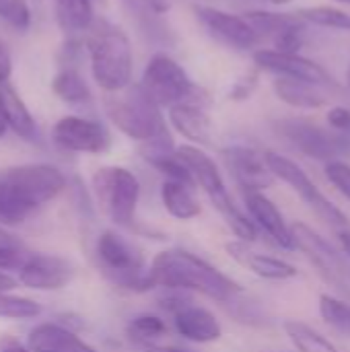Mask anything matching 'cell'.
<instances>
[{"label":"cell","instance_id":"obj_11","mask_svg":"<svg viewBox=\"0 0 350 352\" xmlns=\"http://www.w3.org/2000/svg\"><path fill=\"white\" fill-rule=\"evenodd\" d=\"M52 140L70 153L83 155H103L111 146L109 130L89 118L80 116H64L52 128Z\"/></svg>","mask_w":350,"mask_h":352},{"label":"cell","instance_id":"obj_18","mask_svg":"<svg viewBox=\"0 0 350 352\" xmlns=\"http://www.w3.org/2000/svg\"><path fill=\"white\" fill-rule=\"evenodd\" d=\"M173 324L182 338L196 344L217 342L223 336V328L219 320L206 307H198L192 303L173 314Z\"/></svg>","mask_w":350,"mask_h":352},{"label":"cell","instance_id":"obj_27","mask_svg":"<svg viewBox=\"0 0 350 352\" xmlns=\"http://www.w3.org/2000/svg\"><path fill=\"white\" fill-rule=\"evenodd\" d=\"M56 19L66 35L87 33L95 21L93 0H54Z\"/></svg>","mask_w":350,"mask_h":352},{"label":"cell","instance_id":"obj_19","mask_svg":"<svg viewBox=\"0 0 350 352\" xmlns=\"http://www.w3.org/2000/svg\"><path fill=\"white\" fill-rule=\"evenodd\" d=\"M245 206L248 212L252 214L254 223H258L281 248L285 250H293V237H291V229L285 221V217L281 214V210L276 208V204L266 198L262 192H245Z\"/></svg>","mask_w":350,"mask_h":352},{"label":"cell","instance_id":"obj_23","mask_svg":"<svg viewBox=\"0 0 350 352\" xmlns=\"http://www.w3.org/2000/svg\"><path fill=\"white\" fill-rule=\"evenodd\" d=\"M0 109L6 120V126L19 138L29 140V142L37 140V136H39L37 124H35L29 107L25 105V101L19 97V93L8 82H0Z\"/></svg>","mask_w":350,"mask_h":352},{"label":"cell","instance_id":"obj_28","mask_svg":"<svg viewBox=\"0 0 350 352\" xmlns=\"http://www.w3.org/2000/svg\"><path fill=\"white\" fill-rule=\"evenodd\" d=\"M54 95L68 105H85L91 101V89L87 80L74 68H62L52 80Z\"/></svg>","mask_w":350,"mask_h":352},{"label":"cell","instance_id":"obj_26","mask_svg":"<svg viewBox=\"0 0 350 352\" xmlns=\"http://www.w3.org/2000/svg\"><path fill=\"white\" fill-rule=\"evenodd\" d=\"M124 8L132 14L136 25L151 39H167L169 29L165 27L161 14L167 10V2L163 0H122Z\"/></svg>","mask_w":350,"mask_h":352},{"label":"cell","instance_id":"obj_16","mask_svg":"<svg viewBox=\"0 0 350 352\" xmlns=\"http://www.w3.org/2000/svg\"><path fill=\"white\" fill-rule=\"evenodd\" d=\"M227 169L243 192H262L274 184V175L266 167L264 155L250 146H229L223 153Z\"/></svg>","mask_w":350,"mask_h":352},{"label":"cell","instance_id":"obj_32","mask_svg":"<svg viewBox=\"0 0 350 352\" xmlns=\"http://www.w3.org/2000/svg\"><path fill=\"white\" fill-rule=\"evenodd\" d=\"M295 14L301 16L307 25L350 31V14L347 10H340L334 6H309V8L297 10Z\"/></svg>","mask_w":350,"mask_h":352},{"label":"cell","instance_id":"obj_8","mask_svg":"<svg viewBox=\"0 0 350 352\" xmlns=\"http://www.w3.org/2000/svg\"><path fill=\"white\" fill-rule=\"evenodd\" d=\"M293 245L301 250L309 262L316 266L318 274L336 291H342L350 297V262L338 254L316 229L305 223H293L291 227Z\"/></svg>","mask_w":350,"mask_h":352},{"label":"cell","instance_id":"obj_45","mask_svg":"<svg viewBox=\"0 0 350 352\" xmlns=\"http://www.w3.org/2000/svg\"><path fill=\"white\" fill-rule=\"evenodd\" d=\"M8 243H17V239L4 227H0V245H8Z\"/></svg>","mask_w":350,"mask_h":352},{"label":"cell","instance_id":"obj_9","mask_svg":"<svg viewBox=\"0 0 350 352\" xmlns=\"http://www.w3.org/2000/svg\"><path fill=\"white\" fill-rule=\"evenodd\" d=\"M138 85L159 107H173L177 103H184L196 87L184 66L163 52L155 54L146 62L142 70V80Z\"/></svg>","mask_w":350,"mask_h":352},{"label":"cell","instance_id":"obj_49","mask_svg":"<svg viewBox=\"0 0 350 352\" xmlns=\"http://www.w3.org/2000/svg\"><path fill=\"white\" fill-rule=\"evenodd\" d=\"M349 85H350V68H349Z\"/></svg>","mask_w":350,"mask_h":352},{"label":"cell","instance_id":"obj_39","mask_svg":"<svg viewBox=\"0 0 350 352\" xmlns=\"http://www.w3.org/2000/svg\"><path fill=\"white\" fill-rule=\"evenodd\" d=\"M328 124L332 130H336L338 134H344V136H350V109L349 107H332L326 116Z\"/></svg>","mask_w":350,"mask_h":352},{"label":"cell","instance_id":"obj_24","mask_svg":"<svg viewBox=\"0 0 350 352\" xmlns=\"http://www.w3.org/2000/svg\"><path fill=\"white\" fill-rule=\"evenodd\" d=\"M161 200L165 210L177 221H190L202 212V206L194 194V186L182 182L165 179L161 186Z\"/></svg>","mask_w":350,"mask_h":352},{"label":"cell","instance_id":"obj_43","mask_svg":"<svg viewBox=\"0 0 350 352\" xmlns=\"http://www.w3.org/2000/svg\"><path fill=\"white\" fill-rule=\"evenodd\" d=\"M17 287H19L17 278H12V276L6 274V272H0V291H2V293H8V291H12V289H17Z\"/></svg>","mask_w":350,"mask_h":352},{"label":"cell","instance_id":"obj_35","mask_svg":"<svg viewBox=\"0 0 350 352\" xmlns=\"http://www.w3.org/2000/svg\"><path fill=\"white\" fill-rule=\"evenodd\" d=\"M0 19L17 31L31 27V8L27 0H0Z\"/></svg>","mask_w":350,"mask_h":352},{"label":"cell","instance_id":"obj_1","mask_svg":"<svg viewBox=\"0 0 350 352\" xmlns=\"http://www.w3.org/2000/svg\"><path fill=\"white\" fill-rule=\"evenodd\" d=\"M64 188V173L47 163H27L0 169V227L23 225Z\"/></svg>","mask_w":350,"mask_h":352},{"label":"cell","instance_id":"obj_21","mask_svg":"<svg viewBox=\"0 0 350 352\" xmlns=\"http://www.w3.org/2000/svg\"><path fill=\"white\" fill-rule=\"evenodd\" d=\"M27 349L31 352H99L60 324L35 326L29 332Z\"/></svg>","mask_w":350,"mask_h":352},{"label":"cell","instance_id":"obj_25","mask_svg":"<svg viewBox=\"0 0 350 352\" xmlns=\"http://www.w3.org/2000/svg\"><path fill=\"white\" fill-rule=\"evenodd\" d=\"M274 93L283 103H287L295 109H320L326 105V97H324V93L318 91L316 85L297 80V78L276 76Z\"/></svg>","mask_w":350,"mask_h":352},{"label":"cell","instance_id":"obj_14","mask_svg":"<svg viewBox=\"0 0 350 352\" xmlns=\"http://www.w3.org/2000/svg\"><path fill=\"white\" fill-rule=\"evenodd\" d=\"M194 10H196L200 25L217 41L233 50H254L260 43L258 33L243 19V14H233L227 10L212 8V6H196Z\"/></svg>","mask_w":350,"mask_h":352},{"label":"cell","instance_id":"obj_2","mask_svg":"<svg viewBox=\"0 0 350 352\" xmlns=\"http://www.w3.org/2000/svg\"><path fill=\"white\" fill-rule=\"evenodd\" d=\"M151 287L194 291L215 301L229 303L241 295V287L206 260L186 250H167L153 258L149 266Z\"/></svg>","mask_w":350,"mask_h":352},{"label":"cell","instance_id":"obj_10","mask_svg":"<svg viewBox=\"0 0 350 352\" xmlns=\"http://www.w3.org/2000/svg\"><path fill=\"white\" fill-rule=\"evenodd\" d=\"M276 130L283 138H287L295 148L303 155L318 159V161H334L338 155L347 153L350 148V136L332 134L322 126L301 120V118H287L276 122Z\"/></svg>","mask_w":350,"mask_h":352},{"label":"cell","instance_id":"obj_3","mask_svg":"<svg viewBox=\"0 0 350 352\" xmlns=\"http://www.w3.org/2000/svg\"><path fill=\"white\" fill-rule=\"evenodd\" d=\"M91 74L105 93H120L132 85L134 54L128 35L109 21H93L87 31Z\"/></svg>","mask_w":350,"mask_h":352},{"label":"cell","instance_id":"obj_37","mask_svg":"<svg viewBox=\"0 0 350 352\" xmlns=\"http://www.w3.org/2000/svg\"><path fill=\"white\" fill-rule=\"evenodd\" d=\"M27 252H23L17 243H8V245H0V272L4 270H17L25 264L27 260Z\"/></svg>","mask_w":350,"mask_h":352},{"label":"cell","instance_id":"obj_44","mask_svg":"<svg viewBox=\"0 0 350 352\" xmlns=\"http://www.w3.org/2000/svg\"><path fill=\"white\" fill-rule=\"evenodd\" d=\"M144 352H194L190 349H179V346H155V344H149L144 346Z\"/></svg>","mask_w":350,"mask_h":352},{"label":"cell","instance_id":"obj_15","mask_svg":"<svg viewBox=\"0 0 350 352\" xmlns=\"http://www.w3.org/2000/svg\"><path fill=\"white\" fill-rule=\"evenodd\" d=\"M72 278V266L68 260L50 254H29L25 264L19 268V278L27 289L33 291H58Z\"/></svg>","mask_w":350,"mask_h":352},{"label":"cell","instance_id":"obj_17","mask_svg":"<svg viewBox=\"0 0 350 352\" xmlns=\"http://www.w3.org/2000/svg\"><path fill=\"white\" fill-rule=\"evenodd\" d=\"M177 157L182 159V163L186 165V169L192 175L194 186H200L206 196L210 198V202H219L223 198L229 196L223 175L217 167V163L198 146L186 144V146H177Z\"/></svg>","mask_w":350,"mask_h":352},{"label":"cell","instance_id":"obj_38","mask_svg":"<svg viewBox=\"0 0 350 352\" xmlns=\"http://www.w3.org/2000/svg\"><path fill=\"white\" fill-rule=\"evenodd\" d=\"M258 72L256 70H252V72H245L241 78H237L235 80V85H233V89H231V99H235V101H245V99H250L252 95H254V91L258 89Z\"/></svg>","mask_w":350,"mask_h":352},{"label":"cell","instance_id":"obj_22","mask_svg":"<svg viewBox=\"0 0 350 352\" xmlns=\"http://www.w3.org/2000/svg\"><path fill=\"white\" fill-rule=\"evenodd\" d=\"M169 124L194 144L212 142V122L208 109L194 103H177L169 107Z\"/></svg>","mask_w":350,"mask_h":352},{"label":"cell","instance_id":"obj_12","mask_svg":"<svg viewBox=\"0 0 350 352\" xmlns=\"http://www.w3.org/2000/svg\"><path fill=\"white\" fill-rule=\"evenodd\" d=\"M243 19L258 33L260 41L270 39L274 50L299 54L307 37V23L297 14L287 12H266V10H250Z\"/></svg>","mask_w":350,"mask_h":352},{"label":"cell","instance_id":"obj_4","mask_svg":"<svg viewBox=\"0 0 350 352\" xmlns=\"http://www.w3.org/2000/svg\"><path fill=\"white\" fill-rule=\"evenodd\" d=\"M105 111L113 126L132 140L146 142L167 132L161 107L142 91L140 85H128L105 99Z\"/></svg>","mask_w":350,"mask_h":352},{"label":"cell","instance_id":"obj_5","mask_svg":"<svg viewBox=\"0 0 350 352\" xmlns=\"http://www.w3.org/2000/svg\"><path fill=\"white\" fill-rule=\"evenodd\" d=\"M95 254L101 272L116 285L128 291H149V268H144V258L138 248H134L126 237L116 231H103L97 239Z\"/></svg>","mask_w":350,"mask_h":352},{"label":"cell","instance_id":"obj_47","mask_svg":"<svg viewBox=\"0 0 350 352\" xmlns=\"http://www.w3.org/2000/svg\"><path fill=\"white\" fill-rule=\"evenodd\" d=\"M266 2H270V4H276V6H283V4H291L293 0H266Z\"/></svg>","mask_w":350,"mask_h":352},{"label":"cell","instance_id":"obj_41","mask_svg":"<svg viewBox=\"0 0 350 352\" xmlns=\"http://www.w3.org/2000/svg\"><path fill=\"white\" fill-rule=\"evenodd\" d=\"M0 352H31L27 349V344L19 342L17 338L8 336V334H0Z\"/></svg>","mask_w":350,"mask_h":352},{"label":"cell","instance_id":"obj_36","mask_svg":"<svg viewBox=\"0 0 350 352\" xmlns=\"http://www.w3.org/2000/svg\"><path fill=\"white\" fill-rule=\"evenodd\" d=\"M326 177L330 179V184L347 198L350 200V165L340 161V159H334V161H328L326 163Z\"/></svg>","mask_w":350,"mask_h":352},{"label":"cell","instance_id":"obj_46","mask_svg":"<svg viewBox=\"0 0 350 352\" xmlns=\"http://www.w3.org/2000/svg\"><path fill=\"white\" fill-rule=\"evenodd\" d=\"M6 130H8V126H6V120H4V116H2V109H0V138L6 134Z\"/></svg>","mask_w":350,"mask_h":352},{"label":"cell","instance_id":"obj_30","mask_svg":"<svg viewBox=\"0 0 350 352\" xmlns=\"http://www.w3.org/2000/svg\"><path fill=\"white\" fill-rule=\"evenodd\" d=\"M212 206L219 210V214L223 217V221L227 223V227L233 231V235L237 237V241H243V243H252V241H256V237H258L256 223H254V221H250V219H248V217L237 208V204L233 202V198H231V196H227V198H223V200L215 202Z\"/></svg>","mask_w":350,"mask_h":352},{"label":"cell","instance_id":"obj_42","mask_svg":"<svg viewBox=\"0 0 350 352\" xmlns=\"http://www.w3.org/2000/svg\"><path fill=\"white\" fill-rule=\"evenodd\" d=\"M336 237L340 241V250H342L344 258L350 262V229H338L336 231Z\"/></svg>","mask_w":350,"mask_h":352},{"label":"cell","instance_id":"obj_29","mask_svg":"<svg viewBox=\"0 0 350 352\" xmlns=\"http://www.w3.org/2000/svg\"><path fill=\"white\" fill-rule=\"evenodd\" d=\"M289 340L295 344V349L299 352H338V349L324 338L318 330H314L311 326L297 322V320H287L283 324Z\"/></svg>","mask_w":350,"mask_h":352},{"label":"cell","instance_id":"obj_7","mask_svg":"<svg viewBox=\"0 0 350 352\" xmlns=\"http://www.w3.org/2000/svg\"><path fill=\"white\" fill-rule=\"evenodd\" d=\"M264 161H266V167L270 169V173L274 177H278L281 182H285L287 186H291L299 194V198L324 223H328L334 231H338V229H350L349 217L318 190V186L311 182V177L295 161H291L289 157H285L281 153H274V151L264 153Z\"/></svg>","mask_w":350,"mask_h":352},{"label":"cell","instance_id":"obj_31","mask_svg":"<svg viewBox=\"0 0 350 352\" xmlns=\"http://www.w3.org/2000/svg\"><path fill=\"white\" fill-rule=\"evenodd\" d=\"M165 334H167V324L157 316H138L126 328V336L140 346H149L155 340L163 338Z\"/></svg>","mask_w":350,"mask_h":352},{"label":"cell","instance_id":"obj_13","mask_svg":"<svg viewBox=\"0 0 350 352\" xmlns=\"http://www.w3.org/2000/svg\"><path fill=\"white\" fill-rule=\"evenodd\" d=\"M254 62L260 70L272 72L276 76L305 80V82H311L316 87L334 85V78L328 74V70L324 66H320L316 60L305 58L301 54L281 52L274 47H262V50L254 52Z\"/></svg>","mask_w":350,"mask_h":352},{"label":"cell","instance_id":"obj_40","mask_svg":"<svg viewBox=\"0 0 350 352\" xmlns=\"http://www.w3.org/2000/svg\"><path fill=\"white\" fill-rule=\"evenodd\" d=\"M12 74V58L8 47L0 41V82H8Z\"/></svg>","mask_w":350,"mask_h":352},{"label":"cell","instance_id":"obj_48","mask_svg":"<svg viewBox=\"0 0 350 352\" xmlns=\"http://www.w3.org/2000/svg\"><path fill=\"white\" fill-rule=\"evenodd\" d=\"M336 2H344V4H350V0H336Z\"/></svg>","mask_w":350,"mask_h":352},{"label":"cell","instance_id":"obj_50","mask_svg":"<svg viewBox=\"0 0 350 352\" xmlns=\"http://www.w3.org/2000/svg\"><path fill=\"white\" fill-rule=\"evenodd\" d=\"M349 334H350V320H349Z\"/></svg>","mask_w":350,"mask_h":352},{"label":"cell","instance_id":"obj_20","mask_svg":"<svg viewBox=\"0 0 350 352\" xmlns=\"http://www.w3.org/2000/svg\"><path fill=\"white\" fill-rule=\"evenodd\" d=\"M227 252L233 260H237L241 266H245L248 270H252L256 276H260L264 280H291L297 276V268L291 266L289 262L278 260L274 256L256 254L243 241L227 243Z\"/></svg>","mask_w":350,"mask_h":352},{"label":"cell","instance_id":"obj_34","mask_svg":"<svg viewBox=\"0 0 350 352\" xmlns=\"http://www.w3.org/2000/svg\"><path fill=\"white\" fill-rule=\"evenodd\" d=\"M320 316L324 318L326 324L349 332L350 320V305L332 297V295H320Z\"/></svg>","mask_w":350,"mask_h":352},{"label":"cell","instance_id":"obj_33","mask_svg":"<svg viewBox=\"0 0 350 352\" xmlns=\"http://www.w3.org/2000/svg\"><path fill=\"white\" fill-rule=\"evenodd\" d=\"M39 314H41V305L37 301L0 291V318L2 320H33Z\"/></svg>","mask_w":350,"mask_h":352},{"label":"cell","instance_id":"obj_6","mask_svg":"<svg viewBox=\"0 0 350 352\" xmlns=\"http://www.w3.org/2000/svg\"><path fill=\"white\" fill-rule=\"evenodd\" d=\"M93 194L101 212L118 227H132L140 198L136 175L124 167H101L93 175Z\"/></svg>","mask_w":350,"mask_h":352}]
</instances>
